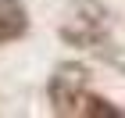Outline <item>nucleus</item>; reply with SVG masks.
Segmentation results:
<instances>
[{"mask_svg":"<svg viewBox=\"0 0 125 118\" xmlns=\"http://www.w3.org/2000/svg\"><path fill=\"white\" fill-rule=\"evenodd\" d=\"M86 72H79L75 64H68V68H61V75H54V82H50V97H54V104H57L61 111H68V104H75L79 93H82V82H86Z\"/></svg>","mask_w":125,"mask_h":118,"instance_id":"obj_1","label":"nucleus"},{"mask_svg":"<svg viewBox=\"0 0 125 118\" xmlns=\"http://www.w3.org/2000/svg\"><path fill=\"white\" fill-rule=\"evenodd\" d=\"M25 32V11L18 0H0V43Z\"/></svg>","mask_w":125,"mask_h":118,"instance_id":"obj_2","label":"nucleus"}]
</instances>
